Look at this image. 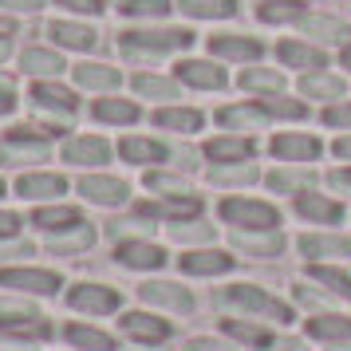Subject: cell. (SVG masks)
<instances>
[{
	"instance_id": "obj_11",
	"label": "cell",
	"mask_w": 351,
	"mask_h": 351,
	"mask_svg": "<svg viewBox=\"0 0 351 351\" xmlns=\"http://www.w3.org/2000/svg\"><path fill=\"white\" fill-rule=\"evenodd\" d=\"M80 193H83V202L107 206V209L123 206V202L130 197L127 182H119V178H111V174H83L80 178Z\"/></svg>"
},
{
	"instance_id": "obj_31",
	"label": "cell",
	"mask_w": 351,
	"mask_h": 351,
	"mask_svg": "<svg viewBox=\"0 0 351 351\" xmlns=\"http://www.w3.org/2000/svg\"><path fill=\"white\" fill-rule=\"evenodd\" d=\"M134 95L143 99H178V83L166 75H134Z\"/></svg>"
},
{
	"instance_id": "obj_54",
	"label": "cell",
	"mask_w": 351,
	"mask_h": 351,
	"mask_svg": "<svg viewBox=\"0 0 351 351\" xmlns=\"http://www.w3.org/2000/svg\"><path fill=\"white\" fill-rule=\"evenodd\" d=\"M186 351H225V348H221V343H213V339H193Z\"/></svg>"
},
{
	"instance_id": "obj_49",
	"label": "cell",
	"mask_w": 351,
	"mask_h": 351,
	"mask_svg": "<svg viewBox=\"0 0 351 351\" xmlns=\"http://www.w3.org/2000/svg\"><path fill=\"white\" fill-rule=\"evenodd\" d=\"M269 114H285V119H304V103H292V99H269V107H265Z\"/></svg>"
},
{
	"instance_id": "obj_2",
	"label": "cell",
	"mask_w": 351,
	"mask_h": 351,
	"mask_svg": "<svg viewBox=\"0 0 351 351\" xmlns=\"http://www.w3.org/2000/svg\"><path fill=\"white\" fill-rule=\"evenodd\" d=\"M48 158H51V138L36 123L4 130V138H0V166L4 170H36Z\"/></svg>"
},
{
	"instance_id": "obj_55",
	"label": "cell",
	"mask_w": 351,
	"mask_h": 351,
	"mask_svg": "<svg viewBox=\"0 0 351 351\" xmlns=\"http://www.w3.org/2000/svg\"><path fill=\"white\" fill-rule=\"evenodd\" d=\"M335 154H339V158H351V138H339V143H335Z\"/></svg>"
},
{
	"instance_id": "obj_26",
	"label": "cell",
	"mask_w": 351,
	"mask_h": 351,
	"mask_svg": "<svg viewBox=\"0 0 351 351\" xmlns=\"http://www.w3.org/2000/svg\"><path fill=\"white\" fill-rule=\"evenodd\" d=\"M48 245H51V253H83V249H91L95 245V229L83 221V225H75V229H64V233H51L48 237Z\"/></svg>"
},
{
	"instance_id": "obj_50",
	"label": "cell",
	"mask_w": 351,
	"mask_h": 351,
	"mask_svg": "<svg viewBox=\"0 0 351 351\" xmlns=\"http://www.w3.org/2000/svg\"><path fill=\"white\" fill-rule=\"evenodd\" d=\"M225 328L233 335H241V339H249V343H269V335L261 332V328H249V324H241V319H229Z\"/></svg>"
},
{
	"instance_id": "obj_36",
	"label": "cell",
	"mask_w": 351,
	"mask_h": 351,
	"mask_svg": "<svg viewBox=\"0 0 351 351\" xmlns=\"http://www.w3.org/2000/svg\"><path fill=\"white\" fill-rule=\"evenodd\" d=\"M300 213L312 217V221H339V206L335 202H324V197H312V193L300 197Z\"/></svg>"
},
{
	"instance_id": "obj_9",
	"label": "cell",
	"mask_w": 351,
	"mask_h": 351,
	"mask_svg": "<svg viewBox=\"0 0 351 351\" xmlns=\"http://www.w3.org/2000/svg\"><path fill=\"white\" fill-rule=\"evenodd\" d=\"M60 158L67 166H103V162H111V143L107 138H99V134H71L64 146H60Z\"/></svg>"
},
{
	"instance_id": "obj_21",
	"label": "cell",
	"mask_w": 351,
	"mask_h": 351,
	"mask_svg": "<svg viewBox=\"0 0 351 351\" xmlns=\"http://www.w3.org/2000/svg\"><path fill=\"white\" fill-rule=\"evenodd\" d=\"M119 154H123V162H130V166H154V162H166V146H162L158 138H138V134H130V138L119 143Z\"/></svg>"
},
{
	"instance_id": "obj_24",
	"label": "cell",
	"mask_w": 351,
	"mask_h": 351,
	"mask_svg": "<svg viewBox=\"0 0 351 351\" xmlns=\"http://www.w3.org/2000/svg\"><path fill=\"white\" fill-rule=\"evenodd\" d=\"M209 51L221 56V60H256L261 56V44L253 36H213L209 40Z\"/></svg>"
},
{
	"instance_id": "obj_51",
	"label": "cell",
	"mask_w": 351,
	"mask_h": 351,
	"mask_svg": "<svg viewBox=\"0 0 351 351\" xmlns=\"http://www.w3.org/2000/svg\"><path fill=\"white\" fill-rule=\"evenodd\" d=\"M249 178H253V170H249V166H241V170H213V182H249Z\"/></svg>"
},
{
	"instance_id": "obj_46",
	"label": "cell",
	"mask_w": 351,
	"mask_h": 351,
	"mask_svg": "<svg viewBox=\"0 0 351 351\" xmlns=\"http://www.w3.org/2000/svg\"><path fill=\"white\" fill-rule=\"evenodd\" d=\"M16 111H20V91H16V83H8L4 75H0V123H4V119H12Z\"/></svg>"
},
{
	"instance_id": "obj_25",
	"label": "cell",
	"mask_w": 351,
	"mask_h": 351,
	"mask_svg": "<svg viewBox=\"0 0 351 351\" xmlns=\"http://www.w3.org/2000/svg\"><path fill=\"white\" fill-rule=\"evenodd\" d=\"M182 269L193 272V276H213V272H229L233 269V256L217 253V249H197V253L182 256Z\"/></svg>"
},
{
	"instance_id": "obj_14",
	"label": "cell",
	"mask_w": 351,
	"mask_h": 351,
	"mask_svg": "<svg viewBox=\"0 0 351 351\" xmlns=\"http://www.w3.org/2000/svg\"><path fill=\"white\" fill-rule=\"evenodd\" d=\"M91 119L95 123H107V127H134L143 111H138V103L134 99H114V95H103L91 103Z\"/></svg>"
},
{
	"instance_id": "obj_41",
	"label": "cell",
	"mask_w": 351,
	"mask_h": 351,
	"mask_svg": "<svg viewBox=\"0 0 351 351\" xmlns=\"http://www.w3.org/2000/svg\"><path fill=\"white\" fill-rule=\"evenodd\" d=\"M304 95L335 99V95H343V83L332 80V75H308V80H304Z\"/></svg>"
},
{
	"instance_id": "obj_34",
	"label": "cell",
	"mask_w": 351,
	"mask_h": 351,
	"mask_svg": "<svg viewBox=\"0 0 351 351\" xmlns=\"http://www.w3.org/2000/svg\"><path fill=\"white\" fill-rule=\"evenodd\" d=\"M241 87H245V91H265V95H276V91L285 87V80H280L276 71H265V67H249V71L241 75Z\"/></svg>"
},
{
	"instance_id": "obj_38",
	"label": "cell",
	"mask_w": 351,
	"mask_h": 351,
	"mask_svg": "<svg viewBox=\"0 0 351 351\" xmlns=\"http://www.w3.org/2000/svg\"><path fill=\"white\" fill-rule=\"evenodd\" d=\"M304 32L308 36H319V40H343V36H348V28H343V24H339V20H332V16H308L304 20Z\"/></svg>"
},
{
	"instance_id": "obj_6",
	"label": "cell",
	"mask_w": 351,
	"mask_h": 351,
	"mask_svg": "<svg viewBox=\"0 0 351 351\" xmlns=\"http://www.w3.org/2000/svg\"><path fill=\"white\" fill-rule=\"evenodd\" d=\"M20 202H32V206H48V202H64L67 193V178L56 170H20V178L12 182Z\"/></svg>"
},
{
	"instance_id": "obj_4",
	"label": "cell",
	"mask_w": 351,
	"mask_h": 351,
	"mask_svg": "<svg viewBox=\"0 0 351 351\" xmlns=\"http://www.w3.org/2000/svg\"><path fill=\"white\" fill-rule=\"evenodd\" d=\"M0 288L16 292V296H56L64 280L51 269H32V265H4L0 269Z\"/></svg>"
},
{
	"instance_id": "obj_28",
	"label": "cell",
	"mask_w": 351,
	"mask_h": 351,
	"mask_svg": "<svg viewBox=\"0 0 351 351\" xmlns=\"http://www.w3.org/2000/svg\"><path fill=\"white\" fill-rule=\"evenodd\" d=\"M67 343L80 351H114V339L99 328H87V324H67Z\"/></svg>"
},
{
	"instance_id": "obj_48",
	"label": "cell",
	"mask_w": 351,
	"mask_h": 351,
	"mask_svg": "<svg viewBox=\"0 0 351 351\" xmlns=\"http://www.w3.org/2000/svg\"><path fill=\"white\" fill-rule=\"evenodd\" d=\"M146 186H150V190H170V197H174V193H190L182 178H170V174H146Z\"/></svg>"
},
{
	"instance_id": "obj_10",
	"label": "cell",
	"mask_w": 351,
	"mask_h": 351,
	"mask_svg": "<svg viewBox=\"0 0 351 351\" xmlns=\"http://www.w3.org/2000/svg\"><path fill=\"white\" fill-rule=\"evenodd\" d=\"M67 304L75 312H91V316H107V312H119L123 296L107 285H71L67 288Z\"/></svg>"
},
{
	"instance_id": "obj_27",
	"label": "cell",
	"mask_w": 351,
	"mask_h": 351,
	"mask_svg": "<svg viewBox=\"0 0 351 351\" xmlns=\"http://www.w3.org/2000/svg\"><path fill=\"white\" fill-rule=\"evenodd\" d=\"M178 8L190 20H225L237 12V0H178Z\"/></svg>"
},
{
	"instance_id": "obj_12",
	"label": "cell",
	"mask_w": 351,
	"mask_h": 351,
	"mask_svg": "<svg viewBox=\"0 0 351 351\" xmlns=\"http://www.w3.org/2000/svg\"><path fill=\"white\" fill-rule=\"evenodd\" d=\"M221 217H225L229 225L272 229V225H276V209L265 206V202H241V197H229V202H221Z\"/></svg>"
},
{
	"instance_id": "obj_5",
	"label": "cell",
	"mask_w": 351,
	"mask_h": 351,
	"mask_svg": "<svg viewBox=\"0 0 351 351\" xmlns=\"http://www.w3.org/2000/svg\"><path fill=\"white\" fill-rule=\"evenodd\" d=\"M16 71L24 80H60L67 71V60L60 48H51V44H24L16 48Z\"/></svg>"
},
{
	"instance_id": "obj_57",
	"label": "cell",
	"mask_w": 351,
	"mask_h": 351,
	"mask_svg": "<svg viewBox=\"0 0 351 351\" xmlns=\"http://www.w3.org/2000/svg\"><path fill=\"white\" fill-rule=\"evenodd\" d=\"M343 64H348V67H351V48H348V51H343Z\"/></svg>"
},
{
	"instance_id": "obj_42",
	"label": "cell",
	"mask_w": 351,
	"mask_h": 351,
	"mask_svg": "<svg viewBox=\"0 0 351 351\" xmlns=\"http://www.w3.org/2000/svg\"><path fill=\"white\" fill-rule=\"evenodd\" d=\"M237 245L241 249H249V253H280L285 249V241L276 237V233H269V237H253V233H237Z\"/></svg>"
},
{
	"instance_id": "obj_52",
	"label": "cell",
	"mask_w": 351,
	"mask_h": 351,
	"mask_svg": "<svg viewBox=\"0 0 351 351\" xmlns=\"http://www.w3.org/2000/svg\"><path fill=\"white\" fill-rule=\"evenodd\" d=\"M324 119H328L332 127H351V107H332Z\"/></svg>"
},
{
	"instance_id": "obj_30",
	"label": "cell",
	"mask_w": 351,
	"mask_h": 351,
	"mask_svg": "<svg viewBox=\"0 0 351 351\" xmlns=\"http://www.w3.org/2000/svg\"><path fill=\"white\" fill-rule=\"evenodd\" d=\"M119 12L127 20H162V16H170V0H119L114 4Z\"/></svg>"
},
{
	"instance_id": "obj_45",
	"label": "cell",
	"mask_w": 351,
	"mask_h": 351,
	"mask_svg": "<svg viewBox=\"0 0 351 351\" xmlns=\"http://www.w3.org/2000/svg\"><path fill=\"white\" fill-rule=\"evenodd\" d=\"M28 316H36V308L28 300H24V296H16V300H12V296H4V300H0V324H12V319H28Z\"/></svg>"
},
{
	"instance_id": "obj_15",
	"label": "cell",
	"mask_w": 351,
	"mask_h": 351,
	"mask_svg": "<svg viewBox=\"0 0 351 351\" xmlns=\"http://www.w3.org/2000/svg\"><path fill=\"white\" fill-rule=\"evenodd\" d=\"M225 300L237 304V308H249V312H265V316H276V319H292V312H288L280 300H272V296H265L261 288H249V285H233L229 292H225Z\"/></svg>"
},
{
	"instance_id": "obj_53",
	"label": "cell",
	"mask_w": 351,
	"mask_h": 351,
	"mask_svg": "<svg viewBox=\"0 0 351 351\" xmlns=\"http://www.w3.org/2000/svg\"><path fill=\"white\" fill-rule=\"evenodd\" d=\"M178 233V241H202V237H209V229H174Z\"/></svg>"
},
{
	"instance_id": "obj_13",
	"label": "cell",
	"mask_w": 351,
	"mask_h": 351,
	"mask_svg": "<svg viewBox=\"0 0 351 351\" xmlns=\"http://www.w3.org/2000/svg\"><path fill=\"white\" fill-rule=\"evenodd\" d=\"M83 225V213L75 206H67V202H48V206H36L32 209V229L40 233H64V229H75Z\"/></svg>"
},
{
	"instance_id": "obj_58",
	"label": "cell",
	"mask_w": 351,
	"mask_h": 351,
	"mask_svg": "<svg viewBox=\"0 0 351 351\" xmlns=\"http://www.w3.org/2000/svg\"><path fill=\"white\" fill-rule=\"evenodd\" d=\"M348 351H351V348H348Z\"/></svg>"
},
{
	"instance_id": "obj_18",
	"label": "cell",
	"mask_w": 351,
	"mask_h": 351,
	"mask_svg": "<svg viewBox=\"0 0 351 351\" xmlns=\"http://www.w3.org/2000/svg\"><path fill=\"white\" fill-rule=\"evenodd\" d=\"M143 217H166V221H190L202 213V202L190 197V193H174V197H166V202H154V206H138Z\"/></svg>"
},
{
	"instance_id": "obj_8",
	"label": "cell",
	"mask_w": 351,
	"mask_h": 351,
	"mask_svg": "<svg viewBox=\"0 0 351 351\" xmlns=\"http://www.w3.org/2000/svg\"><path fill=\"white\" fill-rule=\"evenodd\" d=\"M71 80L80 91H95V95H111L123 87V71L111 64H99V60H83V64H71Z\"/></svg>"
},
{
	"instance_id": "obj_3",
	"label": "cell",
	"mask_w": 351,
	"mask_h": 351,
	"mask_svg": "<svg viewBox=\"0 0 351 351\" xmlns=\"http://www.w3.org/2000/svg\"><path fill=\"white\" fill-rule=\"evenodd\" d=\"M193 44V32H186V28H150V24H143V28H127V32L119 36V48H123V56H130V60H146V56H166V51H178V48H190Z\"/></svg>"
},
{
	"instance_id": "obj_1",
	"label": "cell",
	"mask_w": 351,
	"mask_h": 351,
	"mask_svg": "<svg viewBox=\"0 0 351 351\" xmlns=\"http://www.w3.org/2000/svg\"><path fill=\"white\" fill-rule=\"evenodd\" d=\"M28 103H32V111L40 114L36 119V127L44 130L48 138H60L64 134V119L80 111V91L75 87H67L60 80H32L28 83Z\"/></svg>"
},
{
	"instance_id": "obj_17",
	"label": "cell",
	"mask_w": 351,
	"mask_h": 351,
	"mask_svg": "<svg viewBox=\"0 0 351 351\" xmlns=\"http://www.w3.org/2000/svg\"><path fill=\"white\" fill-rule=\"evenodd\" d=\"M119 328L130 339H138V343H162V339H170V324L150 316V312H127V316L119 319Z\"/></svg>"
},
{
	"instance_id": "obj_44",
	"label": "cell",
	"mask_w": 351,
	"mask_h": 351,
	"mask_svg": "<svg viewBox=\"0 0 351 351\" xmlns=\"http://www.w3.org/2000/svg\"><path fill=\"white\" fill-rule=\"evenodd\" d=\"M312 276H316L319 285H328L335 292V296H351V276L339 269H312Z\"/></svg>"
},
{
	"instance_id": "obj_23",
	"label": "cell",
	"mask_w": 351,
	"mask_h": 351,
	"mask_svg": "<svg viewBox=\"0 0 351 351\" xmlns=\"http://www.w3.org/2000/svg\"><path fill=\"white\" fill-rule=\"evenodd\" d=\"M272 154L285 162H308L319 154V143L308 134H280V138H272Z\"/></svg>"
},
{
	"instance_id": "obj_19",
	"label": "cell",
	"mask_w": 351,
	"mask_h": 351,
	"mask_svg": "<svg viewBox=\"0 0 351 351\" xmlns=\"http://www.w3.org/2000/svg\"><path fill=\"white\" fill-rule=\"evenodd\" d=\"M178 80L190 83V87H202V91H213V87H225V71L217 64H209V60H182Z\"/></svg>"
},
{
	"instance_id": "obj_35",
	"label": "cell",
	"mask_w": 351,
	"mask_h": 351,
	"mask_svg": "<svg viewBox=\"0 0 351 351\" xmlns=\"http://www.w3.org/2000/svg\"><path fill=\"white\" fill-rule=\"evenodd\" d=\"M280 60L288 67H324V51L304 48V44H280Z\"/></svg>"
},
{
	"instance_id": "obj_33",
	"label": "cell",
	"mask_w": 351,
	"mask_h": 351,
	"mask_svg": "<svg viewBox=\"0 0 351 351\" xmlns=\"http://www.w3.org/2000/svg\"><path fill=\"white\" fill-rule=\"evenodd\" d=\"M308 332L316 339H351V319L343 316H316L308 319Z\"/></svg>"
},
{
	"instance_id": "obj_7",
	"label": "cell",
	"mask_w": 351,
	"mask_h": 351,
	"mask_svg": "<svg viewBox=\"0 0 351 351\" xmlns=\"http://www.w3.org/2000/svg\"><path fill=\"white\" fill-rule=\"evenodd\" d=\"M44 32H48V44L60 51H91L99 44V32L80 16H56L44 24Z\"/></svg>"
},
{
	"instance_id": "obj_37",
	"label": "cell",
	"mask_w": 351,
	"mask_h": 351,
	"mask_svg": "<svg viewBox=\"0 0 351 351\" xmlns=\"http://www.w3.org/2000/svg\"><path fill=\"white\" fill-rule=\"evenodd\" d=\"M261 119H265L261 107H225V111H217L221 127H256Z\"/></svg>"
},
{
	"instance_id": "obj_29",
	"label": "cell",
	"mask_w": 351,
	"mask_h": 351,
	"mask_svg": "<svg viewBox=\"0 0 351 351\" xmlns=\"http://www.w3.org/2000/svg\"><path fill=\"white\" fill-rule=\"evenodd\" d=\"M253 154V143L249 138H209L206 143V158L221 162V166H229V162H245Z\"/></svg>"
},
{
	"instance_id": "obj_32",
	"label": "cell",
	"mask_w": 351,
	"mask_h": 351,
	"mask_svg": "<svg viewBox=\"0 0 351 351\" xmlns=\"http://www.w3.org/2000/svg\"><path fill=\"white\" fill-rule=\"evenodd\" d=\"M300 249L308 256H351V241L348 237H304Z\"/></svg>"
},
{
	"instance_id": "obj_47",
	"label": "cell",
	"mask_w": 351,
	"mask_h": 351,
	"mask_svg": "<svg viewBox=\"0 0 351 351\" xmlns=\"http://www.w3.org/2000/svg\"><path fill=\"white\" fill-rule=\"evenodd\" d=\"M20 229H24V217H20L16 209H4V206H0V241H16Z\"/></svg>"
},
{
	"instance_id": "obj_43",
	"label": "cell",
	"mask_w": 351,
	"mask_h": 351,
	"mask_svg": "<svg viewBox=\"0 0 351 351\" xmlns=\"http://www.w3.org/2000/svg\"><path fill=\"white\" fill-rule=\"evenodd\" d=\"M64 16H80V20H87V16H99L103 12V0H51Z\"/></svg>"
},
{
	"instance_id": "obj_16",
	"label": "cell",
	"mask_w": 351,
	"mask_h": 351,
	"mask_svg": "<svg viewBox=\"0 0 351 351\" xmlns=\"http://www.w3.org/2000/svg\"><path fill=\"white\" fill-rule=\"evenodd\" d=\"M114 261L123 269H162L166 253H162V245H150V241H123L114 249Z\"/></svg>"
},
{
	"instance_id": "obj_56",
	"label": "cell",
	"mask_w": 351,
	"mask_h": 351,
	"mask_svg": "<svg viewBox=\"0 0 351 351\" xmlns=\"http://www.w3.org/2000/svg\"><path fill=\"white\" fill-rule=\"evenodd\" d=\"M4 197H8V182H4V178H0V202H4Z\"/></svg>"
},
{
	"instance_id": "obj_20",
	"label": "cell",
	"mask_w": 351,
	"mask_h": 351,
	"mask_svg": "<svg viewBox=\"0 0 351 351\" xmlns=\"http://www.w3.org/2000/svg\"><path fill=\"white\" fill-rule=\"evenodd\" d=\"M138 296H143L146 304H158V308H174V312H190L193 300L186 288L178 285H166V280H150V285L138 288Z\"/></svg>"
},
{
	"instance_id": "obj_22",
	"label": "cell",
	"mask_w": 351,
	"mask_h": 351,
	"mask_svg": "<svg viewBox=\"0 0 351 351\" xmlns=\"http://www.w3.org/2000/svg\"><path fill=\"white\" fill-rule=\"evenodd\" d=\"M154 127L174 130V134H193V130H202V111H193V107H162V111H154Z\"/></svg>"
},
{
	"instance_id": "obj_39",
	"label": "cell",
	"mask_w": 351,
	"mask_h": 351,
	"mask_svg": "<svg viewBox=\"0 0 351 351\" xmlns=\"http://www.w3.org/2000/svg\"><path fill=\"white\" fill-rule=\"evenodd\" d=\"M300 16V0H265L261 4V20L280 24V20H296Z\"/></svg>"
},
{
	"instance_id": "obj_40",
	"label": "cell",
	"mask_w": 351,
	"mask_h": 351,
	"mask_svg": "<svg viewBox=\"0 0 351 351\" xmlns=\"http://www.w3.org/2000/svg\"><path fill=\"white\" fill-rule=\"evenodd\" d=\"M44 8H51V0H0V12H8V16H16V20H32Z\"/></svg>"
}]
</instances>
